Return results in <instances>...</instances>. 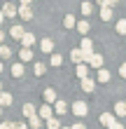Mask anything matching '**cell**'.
Segmentation results:
<instances>
[{"mask_svg":"<svg viewBox=\"0 0 126 129\" xmlns=\"http://www.w3.org/2000/svg\"><path fill=\"white\" fill-rule=\"evenodd\" d=\"M0 73H3V63H0Z\"/></svg>","mask_w":126,"mask_h":129,"instance_id":"40","label":"cell"},{"mask_svg":"<svg viewBox=\"0 0 126 129\" xmlns=\"http://www.w3.org/2000/svg\"><path fill=\"white\" fill-rule=\"evenodd\" d=\"M72 113L79 115V117H84L86 113H89V106H86L84 101H75V103H72Z\"/></svg>","mask_w":126,"mask_h":129,"instance_id":"1","label":"cell"},{"mask_svg":"<svg viewBox=\"0 0 126 129\" xmlns=\"http://www.w3.org/2000/svg\"><path fill=\"white\" fill-rule=\"evenodd\" d=\"M28 127H31V129H40L42 127V117H38V115L28 117Z\"/></svg>","mask_w":126,"mask_h":129,"instance_id":"16","label":"cell"},{"mask_svg":"<svg viewBox=\"0 0 126 129\" xmlns=\"http://www.w3.org/2000/svg\"><path fill=\"white\" fill-rule=\"evenodd\" d=\"M70 59H72V63H82V61H84V52L79 49V47L72 49V52H70Z\"/></svg>","mask_w":126,"mask_h":129,"instance_id":"8","label":"cell"},{"mask_svg":"<svg viewBox=\"0 0 126 129\" xmlns=\"http://www.w3.org/2000/svg\"><path fill=\"white\" fill-rule=\"evenodd\" d=\"M44 73H47V66H44V63H35V75H38V78H40V75H44Z\"/></svg>","mask_w":126,"mask_h":129,"instance_id":"28","label":"cell"},{"mask_svg":"<svg viewBox=\"0 0 126 129\" xmlns=\"http://www.w3.org/2000/svg\"><path fill=\"white\" fill-rule=\"evenodd\" d=\"M3 14H5V19H14V17H17V5H14V3H5Z\"/></svg>","mask_w":126,"mask_h":129,"instance_id":"3","label":"cell"},{"mask_svg":"<svg viewBox=\"0 0 126 129\" xmlns=\"http://www.w3.org/2000/svg\"><path fill=\"white\" fill-rule=\"evenodd\" d=\"M100 19H103V21H110V19H112V7L100 5Z\"/></svg>","mask_w":126,"mask_h":129,"instance_id":"13","label":"cell"},{"mask_svg":"<svg viewBox=\"0 0 126 129\" xmlns=\"http://www.w3.org/2000/svg\"><path fill=\"white\" fill-rule=\"evenodd\" d=\"M14 129H28V124H26V122H17V124H14Z\"/></svg>","mask_w":126,"mask_h":129,"instance_id":"35","label":"cell"},{"mask_svg":"<svg viewBox=\"0 0 126 129\" xmlns=\"http://www.w3.org/2000/svg\"><path fill=\"white\" fill-rule=\"evenodd\" d=\"M19 59H21V61H31V59H33V49H31V47H21Z\"/></svg>","mask_w":126,"mask_h":129,"instance_id":"14","label":"cell"},{"mask_svg":"<svg viewBox=\"0 0 126 129\" xmlns=\"http://www.w3.org/2000/svg\"><path fill=\"white\" fill-rule=\"evenodd\" d=\"M75 28H77V31L82 33V35H86V33H89V21H77V24H75Z\"/></svg>","mask_w":126,"mask_h":129,"instance_id":"23","label":"cell"},{"mask_svg":"<svg viewBox=\"0 0 126 129\" xmlns=\"http://www.w3.org/2000/svg\"><path fill=\"white\" fill-rule=\"evenodd\" d=\"M19 3H21V5H31V0H19Z\"/></svg>","mask_w":126,"mask_h":129,"instance_id":"38","label":"cell"},{"mask_svg":"<svg viewBox=\"0 0 126 129\" xmlns=\"http://www.w3.org/2000/svg\"><path fill=\"white\" fill-rule=\"evenodd\" d=\"M24 71H26V68H24V61L12 66V75H14V78H21V75H24Z\"/></svg>","mask_w":126,"mask_h":129,"instance_id":"17","label":"cell"},{"mask_svg":"<svg viewBox=\"0 0 126 129\" xmlns=\"http://www.w3.org/2000/svg\"><path fill=\"white\" fill-rule=\"evenodd\" d=\"M0 113H3V106H0Z\"/></svg>","mask_w":126,"mask_h":129,"instance_id":"43","label":"cell"},{"mask_svg":"<svg viewBox=\"0 0 126 129\" xmlns=\"http://www.w3.org/2000/svg\"><path fill=\"white\" fill-rule=\"evenodd\" d=\"M93 89H96V82H93L91 78H89V75H86V78H82V92H86V94H91Z\"/></svg>","mask_w":126,"mask_h":129,"instance_id":"5","label":"cell"},{"mask_svg":"<svg viewBox=\"0 0 126 129\" xmlns=\"http://www.w3.org/2000/svg\"><path fill=\"white\" fill-rule=\"evenodd\" d=\"M98 82H110V71H105V68H98Z\"/></svg>","mask_w":126,"mask_h":129,"instance_id":"20","label":"cell"},{"mask_svg":"<svg viewBox=\"0 0 126 129\" xmlns=\"http://www.w3.org/2000/svg\"><path fill=\"white\" fill-rule=\"evenodd\" d=\"M40 49L44 52V54H51V52H54V42H51L49 38H44V40L40 42Z\"/></svg>","mask_w":126,"mask_h":129,"instance_id":"9","label":"cell"},{"mask_svg":"<svg viewBox=\"0 0 126 129\" xmlns=\"http://www.w3.org/2000/svg\"><path fill=\"white\" fill-rule=\"evenodd\" d=\"M3 21H5V14H3V10H0V24H3Z\"/></svg>","mask_w":126,"mask_h":129,"instance_id":"37","label":"cell"},{"mask_svg":"<svg viewBox=\"0 0 126 129\" xmlns=\"http://www.w3.org/2000/svg\"><path fill=\"white\" fill-rule=\"evenodd\" d=\"M119 75L126 80V63H121V66H119Z\"/></svg>","mask_w":126,"mask_h":129,"instance_id":"34","label":"cell"},{"mask_svg":"<svg viewBox=\"0 0 126 129\" xmlns=\"http://www.w3.org/2000/svg\"><path fill=\"white\" fill-rule=\"evenodd\" d=\"M54 110L58 113V115H65V113H68V103H65V101H58V99H56V101H54Z\"/></svg>","mask_w":126,"mask_h":129,"instance_id":"11","label":"cell"},{"mask_svg":"<svg viewBox=\"0 0 126 129\" xmlns=\"http://www.w3.org/2000/svg\"><path fill=\"white\" fill-rule=\"evenodd\" d=\"M47 129H61V122H58V120H54V115H51V117L47 120Z\"/></svg>","mask_w":126,"mask_h":129,"instance_id":"26","label":"cell"},{"mask_svg":"<svg viewBox=\"0 0 126 129\" xmlns=\"http://www.w3.org/2000/svg\"><path fill=\"white\" fill-rule=\"evenodd\" d=\"M21 110H24V115H26V117H33V115H38V110H35V106H33V103H26Z\"/></svg>","mask_w":126,"mask_h":129,"instance_id":"18","label":"cell"},{"mask_svg":"<svg viewBox=\"0 0 126 129\" xmlns=\"http://www.w3.org/2000/svg\"><path fill=\"white\" fill-rule=\"evenodd\" d=\"M75 24H77V21H75L72 14H65V17H63V26L65 28H75Z\"/></svg>","mask_w":126,"mask_h":129,"instance_id":"21","label":"cell"},{"mask_svg":"<svg viewBox=\"0 0 126 129\" xmlns=\"http://www.w3.org/2000/svg\"><path fill=\"white\" fill-rule=\"evenodd\" d=\"M107 129H124V124H121V122H117V120H114V122H112V124H110Z\"/></svg>","mask_w":126,"mask_h":129,"instance_id":"33","label":"cell"},{"mask_svg":"<svg viewBox=\"0 0 126 129\" xmlns=\"http://www.w3.org/2000/svg\"><path fill=\"white\" fill-rule=\"evenodd\" d=\"M10 103H12V94H7V92H0V106L5 108V106H10Z\"/></svg>","mask_w":126,"mask_h":129,"instance_id":"22","label":"cell"},{"mask_svg":"<svg viewBox=\"0 0 126 129\" xmlns=\"http://www.w3.org/2000/svg\"><path fill=\"white\" fill-rule=\"evenodd\" d=\"M17 14H19L24 21L33 19V10H31V5H21V7H17Z\"/></svg>","mask_w":126,"mask_h":129,"instance_id":"2","label":"cell"},{"mask_svg":"<svg viewBox=\"0 0 126 129\" xmlns=\"http://www.w3.org/2000/svg\"><path fill=\"white\" fill-rule=\"evenodd\" d=\"M82 14H84V17L91 14V3H82Z\"/></svg>","mask_w":126,"mask_h":129,"instance_id":"30","label":"cell"},{"mask_svg":"<svg viewBox=\"0 0 126 129\" xmlns=\"http://www.w3.org/2000/svg\"><path fill=\"white\" fill-rule=\"evenodd\" d=\"M33 42H35V35L33 33H24V35H21V45H24V47H31Z\"/></svg>","mask_w":126,"mask_h":129,"instance_id":"15","label":"cell"},{"mask_svg":"<svg viewBox=\"0 0 126 129\" xmlns=\"http://www.w3.org/2000/svg\"><path fill=\"white\" fill-rule=\"evenodd\" d=\"M117 33H119V35H126V19H119V21H117Z\"/></svg>","mask_w":126,"mask_h":129,"instance_id":"27","label":"cell"},{"mask_svg":"<svg viewBox=\"0 0 126 129\" xmlns=\"http://www.w3.org/2000/svg\"><path fill=\"white\" fill-rule=\"evenodd\" d=\"M86 63H91L93 68H100V66H103V56H100V54H96V52H93V54L89 56V61H86Z\"/></svg>","mask_w":126,"mask_h":129,"instance_id":"12","label":"cell"},{"mask_svg":"<svg viewBox=\"0 0 126 129\" xmlns=\"http://www.w3.org/2000/svg\"><path fill=\"white\" fill-rule=\"evenodd\" d=\"M100 5H107V7H114L117 5V0H98Z\"/></svg>","mask_w":126,"mask_h":129,"instance_id":"31","label":"cell"},{"mask_svg":"<svg viewBox=\"0 0 126 129\" xmlns=\"http://www.w3.org/2000/svg\"><path fill=\"white\" fill-rule=\"evenodd\" d=\"M0 92H3V85H0Z\"/></svg>","mask_w":126,"mask_h":129,"instance_id":"42","label":"cell"},{"mask_svg":"<svg viewBox=\"0 0 126 129\" xmlns=\"http://www.w3.org/2000/svg\"><path fill=\"white\" fill-rule=\"evenodd\" d=\"M114 117H126V101L114 103Z\"/></svg>","mask_w":126,"mask_h":129,"instance_id":"6","label":"cell"},{"mask_svg":"<svg viewBox=\"0 0 126 129\" xmlns=\"http://www.w3.org/2000/svg\"><path fill=\"white\" fill-rule=\"evenodd\" d=\"M61 63H63L61 54H54V52H51V66H61Z\"/></svg>","mask_w":126,"mask_h":129,"instance_id":"29","label":"cell"},{"mask_svg":"<svg viewBox=\"0 0 126 129\" xmlns=\"http://www.w3.org/2000/svg\"><path fill=\"white\" fill-rule=\"evenodd\" d=\"M3 40H5V33H3V31H0V45H3Z\"/></svg>","mask_w":126,"mask_h":129,"instance_id":"39","label":"cell"},{"mask_svg":"<svg viewBox=\"0 0 126 129\" xmlns=\"http://www.w3.org/2000/svg\"><path fill=\"white\" fill-rule=\"evenodd\" d=\"M44 101H47V103L56 101V92H54V89H44Z\"/></svg>","mask_w":126,"mask_h":129,"instance_id":"24","label":"cell"},{"mask_svg":"<svg viewBox=\"0 0 126 129\" xmlns=\"http://www.w3.org/2000/svg\"><path fill=\"white\" fill-rule=\"evenodd\" d=\"M0 129H14V122H0Z\"/></svg>","mask_w":126,"mask_h":129,"instance_id":"32","label":"cell"},{"mask_svg":"<svg viewBox=\"0 0 126 129\" xmlns=\"http://www.w3.org/2000/svg\"><path fill=\"white\" fill-rule=\"evenodd\" d=\"M70 129H86V127H84V124H82V122H77V124H72V127H70Z\"/></svg>","mask_w":126,"mask_h":129,"instance_id":"36","label":"cell"},{"mask_svg":"<svg viewBox=\"0 0 126 129\" xmlns=\"http://www.w3.org/2000/svg\"><path fill=\"white\" fill-rule=\"evenodd\" d=\"M114 120H117V117H114V113H103V115H100V124H103V127H110Z\"/></svg>","mask_w":126,"mask_h":129,"instance_id":"10","label":"cell"},{"mask_svg":"<svg viewBox=\"0 0 126 129\" xmlns=\"http://www.w3.org/2000/svg\"><path fill=\"white\" fill-rule=\"evenodd\" d=\"M12 56V49L7 45H0V59H10Z\"/></svg>","mask_w":126,"mask_h":129,"instance_id":"25","label":"cell"},{"mask_svg":"<svg viewBox=\"0 0 126 129\" xmlns=\"http://www.w3.org/2000/svg\"><path fill=\"white\" fill-rule=\"evenodd\" d=\"M61 129H70V127H61Z\"/></svg>","mask_w":126,"mask_h":129,"instance_id":"41","label":"cell"},{"mask_svg":"<svg viewBox=\"0 0 126 129\" xmlns=\"http://www.w3.org/2000/svg\"><path fill=\"white\" fill-rule=\"evenodd\" d=\"M51 115H54V108H51V103H44L42 108L38 110V117H42V120H49Z\"/></svg>","mask_w":126,"mask_h":129,"instance_id":"4","label":"cell"},{"mask_svg":"<svg viewBox=\"0 0 126 129\" xmlns=\"http://www.w3.org/2000/svg\"><path fill=\"white\" fill-rule=\"evenodd\" d=\"M89 75V68H86V63L82 61V63H77V78L82 80V78H86Z\"/></svg>","mask_w":126,"mask_h":129,"instance_id":"19","label":"cell"},{"mask_svg":"<svg viewBox=\"0 0 126 129\" xmlns=\"http://www.w3.org/2000/svg\"><path fill=\"white\" fill-rule=\"evenodd\" d=\"M26 31H24V26H19V24H14L12 28H10V35L14 38V40H21V35H24Z\"/></svg>","mask_w":126,"mask_h":129,"instance_id":"7","label":"cell"}]
</instances>
